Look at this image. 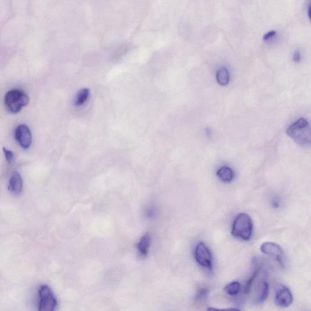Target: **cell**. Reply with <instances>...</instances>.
I'll list each match as a JSON object with an SVG mask.
<instances>
[{
	"instance_id": "cell-1",
	"label": "cell",
	"mask_w": 311,
	"mask_h": 311,
	"mask_svg": "<svg viewBox=\"0 0 311 311\" xmlns=\"http://www.w3.org/2000/svg\"><path fill=\"white\" fill-rule=\"evenodd\" d=\"M269 293V287L267 272L260 266L256 268L247 282L246 294L251 295L253 302L259 305L267 300Z\"/></svg>"
},
{
	"instance_id": "cell-2",
	"label": "cell",
	"mask_w": 311,
	"mask_h": 311,
	"mask_svg": "<svg viewBox=\"0 0 311 311\" xmlns=\"http://www.w3.org/2000/svg\"><path fill=\"white\" fill-rule=\"evenodd\" d=\"M286 133L300 146H311V126L305 118H299L289 126Z\"/></svg>"
},
{
	"instance_id": "cell-3",
	"label": "cell",
	"mask_w": 311,
	"mask_h": 311,
	"mask_svg": "<svg viewBox=\"0 0 311 311\" xmlns=\"http://www.w3.org/2000/svg\"><path fill=\"white\" fill-rule=\"evenodd\" d=\"M253 227V222L250 216L246 213H240L233 223L232 235L242 240L249 241L252 236Z\"/></svg>"
},
{
	"instance_id": "cell-4",
	"label": "cell",
	"mask_w": 311,
	"mask_h": 311,
	"mask_svg": "<svg viewBox=\"0 0 311 311\" xmlns=\"http://www.w3.org/2000/svg\"><path fill=\"white\" fill-rule=\"evenodd\" d=\"M29 101L28 95L19 89L11 90L7 92L4 97L6 108L13 113L20 112L24 106L28 105Z\"/></svg>"
},
{
	"instance_id": "cell-5",
	"label": "cell",
	"mask_w": 311,
	"mask_h": 311,
	"mask_svg": "<svg viewBox=\"0 0 311 311\" xmlns=\"http://www.w3.org/2000/svg\"><path fill=\"white\" fill-rule=\"evenodd\" d=\"M40 298L39 310L41 311H53L58 306V301L53 291L47 285H43L39 289Z\"/></svg>"
},
{
	"instance_id": "cell-6",
	"label": "cell",
	"mask_w": 311,
	"mask_h": 311,
	"mask_svg": "<svg viewBox=\"0 0 311 311\" xmlns=\"http://www.w3.org/2000/svg\"><path fill=\"white\" fill-rule=\"evenodd\" d=\"M194 258L201 267L211 269L212 268V256L209 249L203 243H199L194 251Z\"/></svg>"
},
{
	"instance_id": "cell-7",
	"label": "cell",
	"mask_w": 311,
	"mask_h": 311,
	"mask_svg": "<svg viewBox=\"0 0 311 311\" xmlns=\"http://www.w3.org/2000/svg\"><path fill=\"white\" fill-rule=\"evenodd\" d=\"M261 251L265 255L271 256L277 260L281 267H285L284 254L279 244L271 242H267L261 246Z\"/></svg>"
},
{
	"instance_id": "cell-8",
	"label": "cell",
	"mask_w": 311,
	"mask_h": 311,
	"mask_svg": "<svg viewBox=\"0 0 311 311\" xmlns=\"http://www.w3.org/2000/svg\"><path fill=\"white\" fill-rule=\"evenodd\" d=\"M15 138L20 146L24 149L29 148L32 144L31 132L26 125H18L15 131Z\"/></svg>"
},
{
	"instance_id": "cell-9",
	"label": "cell",
	"mask_w": 311,
	"mask_h": 311,
	"mask_svg": "<svg viewBox=\"0 0 311 311\" xmlns=\"http://www.w3.org/2000/svg\"><path fill=\"white\" fill-rule=\"evenodd\" d=\"M275 301L280 307L287 308L291 306L293 302V296L290 289L284 286L278 289L275 294Z\"/></svg>"
},
{
	"instance_id": "cell-10",
	"label": "cell",
	"mask_w": 311,
	"mask_h": 311,
	"mask_svg": "<svg viewBox=\"0 0 311 311\" xmlns=\"http://www.w3.org/2000/svg\"><path fill=\"white\" fill-rule=\"evenodd\" d=\"M23 180L20 173L14 172L9 179L8 190L11 193L19 195L23 191Z\"/></svg>"
},
{
	"instance_id": "cell-11",
	"label": "cell",
	"mask_w": 311,
	"mask_h": 311,
	"mask_svg": "<svg viewBox=\"0 0 311 311\" xmlns=\"http://www.w3.org/2000/svg\"><path fill=\"white\" fill-rule=\"evenodd\" d=\"M151 244V237L148 234H145L140 239L139 243H137V248L139 252L141 255L146 256L148 254L149 246Z\"/></svg>"
},
{
	"instance_id": "cell-12",
	"label": "cell",
	"mask_w": 311,
	"mask_h": 311,
	"mask_svg": "<svg viewBox=\"0 0 311 311\" xmlns=\"http://www.w3.org/2000/svg\"><path fill=\"white\" fill-rule=\"evenodd\" d=\"M217 176L222 181L224 182H231L234 177V172L231 168L227 167H223L218 170Z\"/></svg>"
},
{
	"instance_id": "cell-13",
	"label": "cell",
	"mask_w": 311,
	"mask_h": 311,
	"mask_svg": "<svg viewBox=\"0 0 311 311\" xmlns=\"http://www.w3.org/2000/svg\"><path fill=\"white\" fill-rule=\"evenodd\" d=\"M90 95V91L89 89H84L78 92L75 100V105L76 106H82L84 105L89 99Z\"/></svg>"
},
{
	"instance_id": "cell-14",
	"label": "cell",
	"mask_w": 311,
	"mask_h": 311,
	"mask_svg": "<svg viewBox=\"0 0 311 311\" xmlns=\"http://www.w3.org/2000/svg\"><path fill=\"white\" fill-rule=\"evenodd\" d=\"M241 289V284L238 281H234L228 284L225 287L224 291L228 295L236 296L239 293Z\"/></svg>"
},
{
	"instance_id": "cell-15",
	"label": "cell",
	"mask_w": 311,
	"mask_h": 311,
	"mask_svg": "<svg viewBox=\"0 0 311 311\" xmlns=\"http://www.w3.org/2000/svg\"><path fill=\"white\" fill-rule=\"evenodd\" d=\"M217 79L218 83L222 85H225L229 81V74L225 68L220 69L218 71Z\"/></svg>"
},
{
	"instance_id": "cell-16",
	"label": "cell",
	"mask_w": 311,
	"mask_h": 311,
	"mask_svg": "<svg viewBox=\"0 0 311 311\" xmlns=\"http://www.w3.org/2000/svg\"><path fill=\"white\" fill-rule=\"evenodd\" d=\"M207 290L206 289H200L197 292L195 296V301L196 303H201L204 302L207 297Z\"/></svg>"
},
{
	"instance_id": "cell-17",
	"label": "cell",
	"mask_w": 311,
	"mask_h": 311,
	"mask_svg": "<svg viewBox=\"0 0 311 311\" xmlns=\"http://www.w3.org/2000/svg\"><path fill=\"white\" fill-rule=\"evenodd\" d=\"M3 151L4 153V155H5L7 162L9 163H13L14 160V154L13 152L10 150H8V149H7L5 148H3Z\"/></svg>"
},
{
	"instance_id": "cell-18",
	"label": "cell",
	"mask_w": 311,
	"mask_h": 311,
	"mask_svg": "<svg viewBox=\"0 0 311 311\" xmlns=\"http://www.w3.org/2000/svg\"><path fill=\"white\" fill-rule=\"evenodd\" d=\"M275 35H276V32L272 30V31H270L267 33V34H266L264 37H263V40L266 42L269 41L270 40H271L272 38L274 37Z\"/></svg>"
},
{
	"instance_id": "cell-19",
	"label": "cell",
	"mask_w": 311,
	"mask_h": 311,
	"mask_svg": "<svg viewBox=\"0 0 311 311\" xmlns=\"http://www.w3.org/2000/svg\"><path fill=\"white\" fill-rule=\"evenodd\" d=\"M301 59V57L300 51H299L298 50H296V51L294 52V53L293 54V60L294 61V62H300Z\"/></svg>"
},
{
	"instance_id": "cell-20",
	"label": "cell",
	"mask_w": 311,
	"mask_h": 311,
	"mask_svg": "<svg viewBox=\"0 0 311 311\" xmlns=\"http://www.w3.org/2000/svg\"><path fill=\"white\" fill-rule=\"evenodd\" d=\"M272 204H273V206H274V207H276V208L279 207L280 206L279 201L277 200L273 201Z\"/></svg>"
},
{
	"instance_id": "cell-21",
	"label": "cell",
	"mask_w": 311,
	"mask_h": 311,
	"mask_svg": "<svg viewBox=\"0 0 311 311\" xmlns=\"http://www.w3.org/2000/svg\"><path fill=\"white\" fill-rule=\"evenodd\" d=\"M308 15L311 21V6H310V8H309Z\"/></svg>"
}]
</instances>
